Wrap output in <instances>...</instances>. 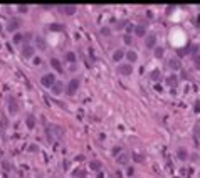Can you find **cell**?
<instances>
[{
    "label": "cell",
    "instance_id": "cell-13",
    "mask_svg": "<svg viewBox=\"0 0 200 178\" xmlns=\"http://www.w3.org/2000/svg\"><path fill=\"white\" fill-rule=\"evenodd\" d=\"M168 66H170V69H173V71H178L180 69V61L178 59H170Z\"/></svg>",
    "mask_w": 200,
    "mask_h": 178
},
{
    "label": "cell",
    "instance_id": "cell-24",
    "mask_svg": "<svg viewBox=\"0 0 200 178\" xmlns=\"http://www.w3.org/2000/svg\"><path fill=\"white\" fill-rule=\"evenodd\" d=\"M22 39H24L22 34H15V36H14V42H15V44H20Z\"/></svg>",
    "mask_w": 200,
    "mask_h": 178
},
{
    "label": "cell",
    "instance_id": "cell-22",
    "mask_svg": "<svg viewBox=\"0 0 200 178\" xmlns=\"http://www.w3.org/2000/svg\"><path fill=\"white\" fill-rule=\"evenodd\" d=\"M89 166H91V170L96 171V170H99V168H101V161H91Z\"/></svg>",
    "mask_w": 200,
    "mask_h": 178
},
{
    "label": "cell",
    "instance_id": "cell-17",
    "mask_svg": "<svg viewBox=\"0 0 200 178\" xmlns=\"http://www.w3.org/2000/svg\"><path fill=\"white\" fill-rule=\"evenodd\" d=\"M177 155H178V158H180V160H187V151H185L183 150V148H178V151H177Z\"/></svg>",
    "mask_w": 200,
    "mask_h": 178
},
{
    "label": "cell",
    "instance_id": "cell-26",
    "mask_svg": "<svg viewBox=\"0 0 200 178\" xmlns=\"http://www.w3.org/2000/svg\"><path fill=\"white\" fill-rule=\"evenodd\" d=\"M19 12H27V7H24V5H19Z\"/></svg>",
    "mask_w": 200,
    "mask_h": 178
},
{
    "label": "cell",
    "instance_id": "cell-19",
    "mask_svg": "<svg viewBox=\"0 0 200 178\" xmlns=\"http://www.w3.org/2000/svg\"><path fill=\"white\" fill-rule=\"evenodd\" d=\"M163 52H165V49L163 47H155V57H163Z\"/></svg>",
    "mask_w": 200,
    "mask_h": 178
},
{
    "label": "cell",
    "instance_id": "cell-6",
    "mask_svg": "<svg viewBox=\"0 0 200 178\" xmlns=\"http://www.w3.org/2000/svg\"><path fill=\"white\" fill-rule=\"evenodd\" d=\"M145 46L148 49H153L157 46V36H155V34H148V36H146V41H145Z\"/></svg>",
    "mask_w": 200,
    "mask_h": 178
},
{
    "label": "cell",
    "instance_id": "cell-20",
    "mask_svg": "<svg viewBox=\"0 0 200 178\" xmlns=\"http://www.w3.org/2000/svg\"><path fill=\"white\" fill-rule=\"evenodd\" d=\"M135 34H136V36H140V37H143V36H145V29L141 27V25L135 27Z\"/></svg>",
    "mask_w": 200,
    "mask_h": 178
},
{
    "label": "cell",
    "instance_id": "cell-21",
    "mask_svg": "<svg viewBox=\"0 0 200 178\" xmlns=\"http://www.w3.org/2000/svg\"><path fill=\"white\" fill-rule=\"evenodd\" d=\"M36 41H37V47H39V49H46V41H44L42 37L36 39Z\"/></svg>",
    "mask_w": 200,
    "mask_h": 178
},
{
    "label": "cell",
    "instance_id": "cell-9",
    "mask_svg": "<svg viewBox=\"0 0 200 178\" xmlns=\"http://www.w3.org/2000/svg\"><path fill=\"white\" fill-rule=\"evenodd\" d=\"M59 10H61L62 14H66V15H72V14H76L77 7H74V5H66V7H61Z\"/></svg>",
    "mask_w": 200,
    "mask_h": 178
},
{
    "label": "cell",
    "instance_id": "cell-25",
    "mask_svg": "<svg viewBox=\"0 0 200 178\" xmlns=\"http://www.w3.org/2000/svg\"><path fill=\"white\" fill-rule=\"evenodd\" d=\"M125 44H131V36H125Z\"/></svg>",
    "mask_w": 200,
    "mask_h": 178
},
{
    "label": "cell",
    "instance_id": "cell-15",
    "mask_svg": "<svg viewBox=\"0 0 200 178\" xmlns=\"http://www.w3.org/2000/svg\"><path fill=\"white\" fill-rule=\"evenodd\" d=\"M34 126H36V118H34L32 114H27V128L32 130Z\"/></svg>",
    "mask_w": 200,
    "mask_h": 178
},
{
    "label": "cell",
    "instance_id": "cell-23",
    "mask_svg": "<svg viewBox=\"0 0 200 178\" xmlns=\"http://www.w3.org/2000/svg\"><path fill=\"white\" fill-rule=\"evenodd\" d=\"M66 61H69V62H74V61H76V56H74V52H67V54H66Z\"/></svg>",
    "mask_w": 200,
    "mask_h": 178
},
{
    "label": "cell",
    "instance_id": "cell-8",
    "mask_svg": "<svg viewBox=\"0 0 200 178\" xmlns=\"http://www.w3.org/2000/svg\"><path fill=\"white\" fill-rule=\"evenodd\" d=\"M34 52H36V51H34V47H32V46H25V47L22 49V56L25 57V59L34 57Z\"/></svg>",
    "mask_w": 200,
    "mask_h": 178
},
{
    "label": "cell",
    "instance_id": "cell-1",
    "mask_svg": "<svg viewBox=\"0 0 200 178\" xmlns=\"http://www.w3.org/2000/svg\"><path fill=\"white\" fill-rule=\"evenodd\" d=\"M7 109H8V113H10L12 116H15L19 113V104H17V99L14 96L7 97Z\"/></svg>",
    "mask_w": 200,
    "mask_h": 178
},
{
    "label": "cell",
    "instance_id": "cell-18",
    "mask_svg": "<svg viewBox=\"0 0 200 178\" xmlns=\"http://www.w3.org/2000/svg\"><path fill=\"white\" fill-rule=\"evenodd\" d=\"M177 81H178L177 76H170V77L167 79V84H168V86H177Z\"/></svg>",
    "mask_w": 200,
    "mask_h": 178
},
{
    "label": "cell",
    "instance_id": "cell-10",
    "mask_svg": "<svg viewBox=\"0 0 200 178\" xmlns=\"http://www.w3.org/2000/svg\"><path fill=\"white\" fill-rule=\"evenodd\" d=\"M62 89H64V84H62L61 81H56V84L51 87V91H52V94H61Z\"/></svg>",
    "mask_w": 200,
    "mask_h": 178
},
{
    "label": "cell",
    "instance_id": "cell-16",
    "mask_svg": "<svg viewBox=\"0 0 200 178\" xmlns=\"http://www.w3.org/2000/svg\"><path fill=\"white\" fill-rule=\"evenodd\" d=\"M160 77H162L160 71H152V72H150V79H152V81H158Z\"/></svg>",
    "mask_w": 200,
    "mask_h": 178
},
{
    "label": "cell",
    "instance_id": "cell-5",
    "mask_svg": "<svg viewBox=\"0 0 200 178\" xmlns=\"http://www.w3.org/2000/svg\"><path fill=\"white\" fill-rule=\"evenodd\" d=\"M118 72L121 74V76H130V74L133 72V66H131V64H119Z\"/></svg>",
    "mask_w": 200,
    "mask_h": 178
},
{
    "label": "cell",
    "instance_id": "cell-14",
    "mask_svg": "<svg viewBox=\"0 0 200 178\" xmlns=\"http://www.w3.org/2000/svg\"><path fill=\"white\" fill-rule=\"evenodd\" d=\"M126 57H128L130 62H135L136 59H138V54H136L135 51H128V52H126Z\"/></svg>",
    "mask_w": 200,
    "mask_h": 178
},
{
    "label": "cell",
    "instance_id": "cell-27",
    "mask_svg": "<svg viewBox=\"0 0 200 178\" xmlns=\"http://www.w3.org/2000/svg\"><path fill=\"white\" fill-rule=\"evenodd\" d=\"M133 158H136L138 161H141V160H143V156H141V155H133Z\"/></svg>",
    "mask_w": 200,
    "mask_h": 178
},
{
    "label": "cell",
    "instance_id": "cell-7",
    "mask_svg": "<svg viewBox=\"0 0 200 178\" xmlns=\"http://www.w3.org/2000/svg\"><path fill=\"white\" fill-rule=\"evenodd\" d=\"M128 160H130L128 153H119V155L116 156V163H118V165H128Z\"/></svg>",
    "mask_w": 200,
    "mask_h": 178
},
{
    "label": "cell",
    "instance_id": "cell-12",
    "mask_svg": "<svg viewBox=\"0 0 200 178\" xmlns=\"http://www.w3.org/2000/svg\"><path fill=\"white\" fill-rule=\"evenodd\" d=\"M51 66H52V67H54V69H56V71H59V72L62 71V66H61V61H59V59H56V57H52V59H51Z\"/></svg>",
    "mask_w": 200,
    "mask_h": 178
},
{
    "label": "cell",
    "instance_id": "cell-4",
    "mask_svg": "<svg viewBox=\"0 0 200 178\" xmlns=\"http://www.w3.org/2000/svg\"><path fill=\"white\" fill-rule=\"evenodd\" d=\"M77 89H79V79H71L67 84V94H76Z\"/></svg>",
    "mask_w": 200,
    "mask_h": 178
},
{
    "label": "cell",
    "instance_id": "cell-11",
    "mask_svg": "<svg viewBox=\"0 0 200 178\" xmlns=\"http://www.w3.org/2000/svg\"><path fill=\"white\" fill-rule=\"evenodd\" d=\"M125 56H126V52L123 51V49H116L114 54H113V61L118 62V61H121V59H123Z\"/></svg>",
    "mask_w": 200,
    "mask_h": 178
},
{
    "label": "cell",
    "instance_id": "cell-2",
    "mask_svg": "<svg viewBox=\"0 0 200 178\" xmlns=\"http://www.w3.org/2000/svg\"><path fill=\"white\" fill-rule=\"evenodd\" d=\"M56 81H57L56 76H54V74H51V72H49V74H44L42 79H41L42 86H46V87H52V86L56 84Z\"/></svg>",
    "mask_w": 200,
    "mask_h": 178
},
{
    "label": "cell",
    "instance_id": "cell-3",
    "mask_svg": "<svg viewBox=\"0 0 200 178\" xmlns=\"http://www.w3.org/2000/svg\"><path fill=\"white\" fill-rule=\"evenodd\" d=\"M20 25H22V20H20V19H10V20L7 22V31H8V32H14V31H17Z\"/></svg>",
    "mask_w": 200,
    "mask_h": 178
}]
</instances>
